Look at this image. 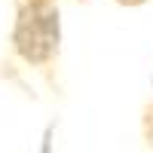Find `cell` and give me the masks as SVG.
<instances>
[{"instance_id": "cell-2", "label": "cell", "mask_w": 153, "mask_h": 153, "mask_svg": "<svg viewBox=\"0 0 153 153\" xmlns=\"http://www.w3.org/2000/svg\"><path fill=\"white\" fill-rule=\"evenodd\" d=\"M144 138H147V147H153V98L144 104Z\"/></svg>"}, {"instance_id": "cell-1", "label": "cell", "mask_w": 153, "mask_h": 153, "mask_svg": "<svg viewBox=\"0 0 153 153\" xmlns=\"http://www.w3.org/2000/svg\"><path fill=\"white\" fill-rule=\"evenodd\" d=\"M16 19L9 31V49L22 65L55 80L61 61V3L58 0H12Z\"/></svg>"}, {"instance_id": "cell-3", "label": "cell", "mask_w": 153, "mask_h": 153, "mask_svg": "<svg viewBox=\"0 0 153 153\" xmlns=\"http://www.w3.org/2000/svg\"><path fill=\"white\" fill-rule=\"evenodd\" d=\"M117 6H123V9H138V6H147L150 0H113Z\"/></svg>"}]
</instances>
